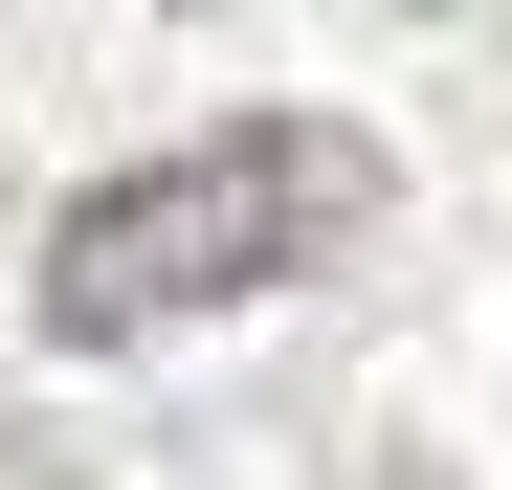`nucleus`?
<instances>
[{
    "label": "nucleus",
    "instance_id": "obj_1",
    "mask_svg": "<svg viewBox=\"0 0 512 490\" xmlns=\"http://www.w3.org/2000/svg\"><path fill=\"white\" fill-rule=\"evenodd\" d=\"M379 134H334V112H245V134H179V156H134V179H90L45 223V335L67 357H134V335H201V312L245 290H312V268H357L379 245Z\"/></svg>",
    "mask_w": 512,
    "mask_h": 490
},
{
    "label": "nucleus",
    "instance_id": "obj_2",
    "mask_svg": "<svg viewBox=\"0 0 512 490\" xmlns=\"http://www.w3.org/2000/svg\"><path fill=\"white\" fill-rule=\"evenodd\" d=\"M334 490H446V468H423V446H357V468H334Z\"/></svg>",
    "mask_w": 512,
    "mask_h": 490
}]
</instances>
